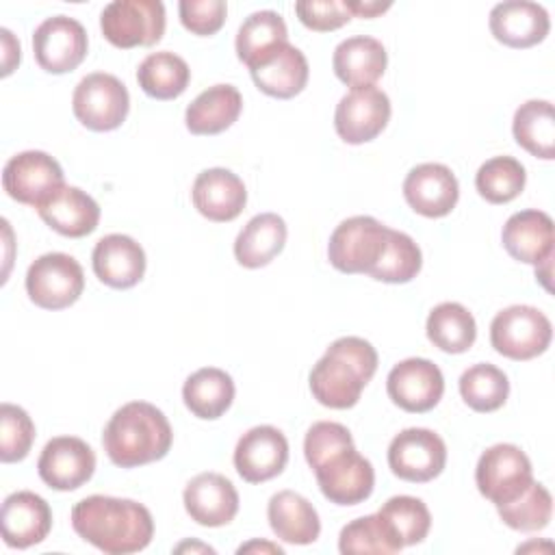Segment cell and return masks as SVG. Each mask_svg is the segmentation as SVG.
I'll return each instance as SVG.
<instances>
[{"instance_id":"6da1fadb","label":"cell","mask_w":555,"mask_h":555,"mask_svg":"<svg viewBox=\"0 0 555 555\" xmlns=\"http://www.w3.org/2000/svg\"><path fill=\"white\" fill-rule=\"evenodd\" d=\"M72 527L106 555L139 553L154 538V520L145 505L104 494L78 501L72 509Z\"/></svg>"},{"instance_id":"7a4b0ae2","label":"cell","mask_w":555,"mask_h":555,"mask_svg":"<svg viewBox=\"0 0 555 555\" xmlns=\"http://www.w3.org/2000/svg\"><path fill=\"white\" fill-rule=\"evenodd\" d=\"M173 442L167 416L147 401H130L108 418L102 447L119 468H137L163 460Z\"/></svg>"},{"instance_id":"3957f363","label":"cell","mask_w":555,"mask_h":555,"mask_svg":"<svg viewBox=\"0 0 555 555\" xmlns=\"http://www.w3.org/2000/svg\"><path fill=\"white\" fill-rule=\"evenodd\" d=\"M377 371L375 347L360 336L334 340L310 371L312 397L332 410H347L360 401L364 386Z\"/></svg>"},{"instance_id":"277c9868","label":"cell","mask_w":555,"mask_h":555,"mask_svg":"<svg viewBox=\"0 0 555 555\" xmlns=\"http://www.w3.org/2000/svg\"><path fill=\"white\" fill-rule=\"evenodd\" d=\"M553 338V325L544 312L533 306H509L490 323V343L496 353L522 362L544 353Z\"/></svg>"},{"instance_id":"5b68a950","label":"cell","mask_w":555,"mask_h":555,"mask_svg":"<svg viewBox=\"0 0 555 555\" xmlns=\"http://www.w3.org/2000/svg\"><path fill=\"white\" fill-rule=\"evenodd\" d=\"M388 230L390 228L369 215H356L340 221L327 243L330 264L340 273L369 275L386 247Z\"/></svg>"},{"instance_id":"8992f818","label":"cell","mask_w":555,"mask_h":555,"mask_svg":"<svg viewBox=\"0 0 555 555\" xmlns=\"http://www.w3.org/2000/svg\"><path fill=\"white\" fill-rule=\"evenodd\" d=\"M104 39L121 50L154 46L165 33V4L160 0H113L102 9Z\"/></svg>"},{"instance_id":"52a82bcc","label":"cell","mask_w":555,"mask_h":555,"mask_svg":"<svg viewBox=\"0 0 555 555\" xmlns=\"http://www.w3.org/2000/svg\"><path fill=\"white\" fill-rule=\"evenodd\" d=\"M128 108L130 95L126 85L106 72L87 74L72 95V111L76 119L93 132L119 128L128 117Z\"/></svg>"},{"instance_id":"ba28073f","label":"cell","mask_w":555,"mask_h":555,"mask_svg":"<svg viewBox=\"0 0 555 555\" xmlns=\"http://www.w3.org/2000/svg\"><path fill=\"white\" fill-rule=\"evenodd\" d=\"M85 273L76 258L63 251L39 256L26 271V293L43 310H63L78 301Z\"/></svg>"},{"instance_id":"9c48e42d","label":"cell","mask_w":555,"mask_h":555,"mask_svg":"<svg viewBox=\"0 0 555 555\" xmlns=\"http://www.w3.org/2000/svg\"><path fill=\"white\" fill-rule=\"evenodd\" d=\"M312 470L321 494L336 505H358L371 496L375 486L373 464L353 444L332 451Z\"/></svg>"},{"instance_id":"30bf717a","label":"cell","mask_w":555,"mask_h":555,"mask_svg":"<svg viewBox=\"0 0 555 555\" xmlns=\"http://www.w3.org/2000/svg\"><path fill=\"white\" fill-rule=\"evenodd\" d=\"M533 481V468L527 453L507 442L488 447L477 462L475 483L481 496L494 505L516 499Z\"/></svg>"},{"instance_id":"8fae6325","label":"cell","mask_w":555,"mask_h":555,"mask_svg":"<svg viewBox=\"0 0 555 555\" xmlns=\"http://www.w3.org/2000/svg\"><path fill=\"white\" fill-rule=\"evenodd\" d=\"M444 464L447 444L431 429H403L388 444V466L403 481L427 483L444 470Z\"/></svg>"},{"instance_id":"7c38bea8","label":"cell","mask_w":555,"mask_h":555,"mask_svg":"<svg viewBox=\"0 0 555 555\" xmlns=\"http://www.w3.org/2000/svg\"><path fill=\"white\" fill-rule=\"evenodd\" d=\"M2 186L11 199L37 208L65 186L63 169L50 154L26 150L7 160L2 169Z\"/></svg>"},{"instance_id":"4fadbf2b","label":"cell","mask_w":555,"mask_h":555,"mask_svg":"<svg viewBox=\"0 0 555 555\" xmlns=\"http://www.w3.org/2000/svg\"><path fill=\"white\" fill-rule=\"evenodd\" d=\"M87 30L67 15L43 20L33 33L35 61L48 74H67L76 69L87 56Z\"/></svg>"},{"instance_id":"5bb4252c","label":"cell","mask_w":555,"mask_h":555,"mask_svg":"<svg viewBox=\"0 0 555 555\" xmlns=\"http://www.w3.org/2000/svg\"><path fill=\"white\" fill-rule=\"evenodd\" d=\"M390 119V100L375 85L351 89L340 98L334 113V128L345 143L360 145L373 141Z\"/></svg>"},{"instance_id":"9a60e30c","label":"cell","mask_w":555,"mask_h":555,"mask_svg":"<svg viewBox=\"0 0 555 555\" xmlns=\"http://www.w3.org/2000/svg\"><path fill=\"white\" fill-rule=\"evenodd\" d=\"M386 392L405 412L423 414L438 405L444 392L442 371L427 358H408L395 364L386 379Z\"/></svg>"},{"instance_id":"2e32d148","label":"cell","mask_w":555,"mask_h":555,"mask_svg":"<svg viewBox=\"0 0 555 555\" xmlns=\"http://www.w3.org/2000/svg\"><path fill=\"white\" fill-rule=\"evenodd\" d=\"M37 470L41 481L52 490H78L93 477L95 453L76 436H56L46 442L37 460Z\"/></svg>"},{"instance_id":"e0dca14e","label":"cell","mask_w":555,"mask_h":555,"mask_svg":"<svg viewBox=\"0 0 555 555\" xmlns=\"http://www.w3.org/2000/svg\"><path fill=\"white\" fill-rule=\"evenodd\" d=\"M288 462V440L273 425H256L234 447V468L247 483L278 477Z\"/></svg>"},{"instance_id":"ac0fdd59","label":"cell","mask_w":555,"mask_h":555,"mask_svg":"<svg viewBox=\"0 0 555 555\" xmlns=\"http://www.w3.org/2000/svg\"><path fill=\"white\" fill-rule=\"evenodd\" d=\"M403 197L408 206L429 219L449 215L460 197L455 173L440 163H423L410 169L403 180Z\"/></svg>"},{"instance_id":"d6986e66","label":"cell","mask_w":555,"mask_h":555,"mask_svg":"<svg viewBox=\"0 0 555 555\" xmlns=\"http://www.w3.org/2000/svg\"><path fill=\"white\" fill-rule=\"evenodd\" d=\"M2 540L11 548H28L48 538L52 529V509L48 501L30 490L13 492L0 509Z\"/></svg>"},{"instance_id":"ffe728a7","label":"cell","mask_w":555,"mask_h":555,"mask_svg":"<svg viewBox=\"0 0 555 555\" xmlns=\"http://www.w3.org/2000/svg\"><path fill=\"white\" fill-rule=\"evenodd\" d=\"M184 509L202 527H223L238 512V492L234 483L219 473L195 475L182 494Z\"/></svg>"},{"instance_id":"44dd1931","label":"cell","mask_w":555,"mask_h":555,"mask_svg":"<svg viewBox=\"0 0 555 555\" xmlns=\"http://www.w3.org/2000/svg\"><path fill=\"white\" fill-rule=\"evenodd\" d=\"M488 22L492 37L499 43L516 50H525L544 41L551 28L546 9L529 0H507L494 4Z\"/></svg>"},{"instance_id":"7402d4cb","label":"cell","mask_w":555,"mask_h":555,"mask_svg":"<svg viewBox=\"0 0 555 555\" xmlns=\"http://www.w3.org/2000/svg\"><path fill=\"white\" fill-rule=\"evenodd\" d=\"M191 197L197 212L215 223L236 219L247 204V191L243 180L234 171L223 167H212L197 173Z\"/></svg>"},{"instance_id":"603a6c76","label":"cell","mask_w":555,"mask_h":555,"mask_svg":"<svg viewBox=\"0 0 555 555\" xmlns=\"http://www.w3.org/2000/svg\"><path fill=\"white\" fill-rule=\"evenodd\" d=\"M93 273L111 288H132L145 273V251L128 234L102 236L91 254Z\"/></svg>"},{"instance_id":"cb8c5ba5","label":"cell","mask_w":555,"mask_h":555,"mask_svg":"<svg viewBox=\"0 0 555 555\" xmlns=\"http://www.w3.org/2000/svg\"><path fill=\"white\" fill-rule=\"evenodd\" d=\"M505 251L525 264H542L553 258V219L535 208L514 212L501 232Z\"/></svg>"},{"instance_id":"d4e9b609","label":"cell","mask_w":555,"mask_h":555,"mask_svg":"<svg viewBox=\"0 0 555 555\" xmlns=\"http://www.w3.org/2000/svg\"><path fill=\"white\" fill-rule=\"evenodd\" d=\"M249 74L262 93L278 100H288L304 91L310 69L304 52L286 41L256 63Z\"/></svg>"},{"instance_id":"484cf974","label":"cell","mask_w":555,"mask_h":555,"mask_svg":"<svg viewBox=\"0 0 555 555\" xmlns=\"http://www.w3.org/2000/svg\"><path fill=\"white\" fill-rule=\"evenodd\" d=\"M37 212L46 225L69 238L91 234L100 221L98 202L82 189L67 184L39 204Z\"/></svg>"},{"instance_id":"4316f807","label":"cell","mask_w":555,"mask_h":555,"mask_svg":"<svg viewBox=\"0 0 555 555\" xmlns=\"http://www.w3.org/2000/svg\"><path fill=\"white\" fill-rule=\"evenodd\" d=\"M388 65V54L382 41L366 35H356L340 41L332 56L334 74L351 89L375 85Z\"/></svg>"},{"instance_id":"83f0119b","label":"cell","mask_w":555,"mask_h":555,"mask_svg":"<svg viewBox=\"0 0 555 555\" xmlns=\"http://www.w3.org/2000/svg\"><path fill=\"white\" fill-rule=\"evenodd\" d=\"M267 518L273 533L288 544H312L321 533L314 505L293 490H280L269 499Z\"/></svg>"},{"instance_id":"f1b7e54d","label":"cell","mask_w":555,"mask_h":555,"mask_svg":"<svg viewBox=\"0 0 555 555\" xmlns=\"http://www.w3.org/2000/svg\"><path fill=\"white\" fill-rule=\"evenodd\" d=\"M286 223L275 212L251 217L234 241V258L247 269L267 267L286 245Z\"/></svg>"},{"instance_id":"f546056e","label":"cell","mask_w":555,"mask_h":555,"mask_svg":"<svg viewBox=\"0 0 555 555\" xmlns=\"http://www.w3.org/2000/svg\"><path fill=\"white\" fill-rule=\"evenodd\" d=\"M243 111V98L232 85H212L202 91L184 113L189 132L219 134L228 130Z\"/></svg>"},{"instance_id":"4dcf8cb0","label":"cell","mask_w":555,"mask_h":555,"mask_svg":"<svg viewBox=\"0 0 555 555\" xmlns=\"http://www.w3.org/2000/svg\"><path fill=\"white\" fill-rule=\"evenodd\" d=\"M234 382L232 377L217 369L204 366L191 373L182 386L184 405L193 416L204 421H215L228 412L234 401Z\"/></svg>"},{"instance_id":"1f68e13d","label":"cell","mask_w":555,"mask_h":555,"mask_svg":"<svg viewBox=\"0 0 555 555\" xmlns=\"http://www.w3.org/2000/svg\"><path fill=\"white\" fill-rule=\"evenodd\" d=\"M516 143L542 160L555 158V111L548 100H527L514 113Z\"/></svg>"},{"instance_id":"d6a6232c","label":"cell","mask_w":555,"mask_h":555,"mask_svg":"<svg viewBox=\"0 0 555 555\" xmlns=\"http://www.w3.org/2000/svg\"><path fill=\"white\" fill-rule=\"evenodd\" d=\"M427 338L444 353H464L477 338V323L468 308L457 301L438 304L425 323Z\"/></svg>"},{"instance_id":"836d02e7","label":"cell","mask_w":555,"mask_h":555,"mask_svg":"<svg viewBox=\"0 0 555 555\" xmlns=\"http://www.w3.org/2000/svg\"><path fill=\"white\" fill-rule=\"evenodd\" d=\"M189 80L191 69L186 61L169 50L147 54L137 69L139 87L154 100H173L182 95L189 87Z\"/></svg>"},{"instance_id":"e575fe53","label":"cell","mask_w":555,"mask_h":555,"mask_svg":"<svg viewBox=\"0 0 555 555\" xmlns=\"http://www.w3.org/2000/svg\"><path fill=\"white\" fill-rule=\"evenodd\" d=\"M288 41L286 22L275 11H256L238 28L236 35V56L249 69L271 54L280 43Z\"/></svg>"},{"instance_id":"d590c367","label":"cell","mask_w":555,"mask_h":555,"mask_svg":"<svg viewBox=\"0 0 555 555\" xmlns=\"http://www.w3.org/2000/svg\"><path fill=\"white\" fill-rule=\"evenodd\" d=\"M377 516L386 527L388 535L392 538V542L399 546V551L403 546L421 544L431 527V514L427 505L421 499L408 494L390 496L379 507Z\"/></svg>"},{"instance_id":"8d00e7d4","label":"cell","mask_w":555,"mask_h":555,"mask_svg":"<svg viewBox=\"0 0 555 555\" xmlns=\"http://www.w3.org/2000/svg\"><path fill=\"white\" fill-rule=\"evenodd\" d=\"M460 395L470 410L494 412L507 401L509 382L499 366L479 362L460 375Z\"/></svg>"},{"instance_id":"74e56055","label":"cell","mask_w":555,"mask_h":555,"mask_svg":"<svg viewBox=\"0 0 555 555\" xmlns=\"http://www.w3.org/2000/svg\"><path fill=\"white\" fill-rule=\"evenodd\" d=\"M421 267H423V254H421V247L414 243V238L405 232L390 228L386 247L369 275L386 284H405L418 275Z\"/></svg>"},{"instance_id":"f35d334b","label":"cell","mask_w":555,"mask_h":555,"mask_svg":"<svg viewBox=\"0 0 555 555\" xmlns=\"http://www.w3.org/2000/svg\"><path fill=\"white\" fill-rule=\"evenodd\" d=\"M527 182L525 167L514 156H492L475 176L479 195L490 204H507L516 199Z\"/></svg>"},{"instance_id":"ab89813d","label":"cell","mask_w":555,"mask_h":555,"mask_svg":"<svg viewBox=\"0 0 555 555\" xmlns=\"http://www.w3.org/2000/svg\"><path fill=\"white\" fill-rule=\"evenodd\" d=\"M496 512L509 529L540 531L551 522L553 496L542 483L531 481L529 488L522 490L516 499L496 505Z\"/></svg>"},{"instance_id":"60d3db41","label":"cell","mask_w":555,"mask_h":555,"mask_svg":"<svg viewBox=\"0 0 555 555\" xmlns=\"http://www.w3.org/2000/svg\"><path fill=\"white\" fill-rule=\"evenodd\" d=\"M338 551L343 555H351V553L390 555V553H399V546L388 535V531L382 525L379 516L377 514H369V516L351 520L349 525H345L340 529Z\"/></svg>"},{"instance_id":"b9f144b4","label":"cell","mask_w":555,"mask_h":555,"mask_svg":"<svg viewBox=\"0 0 555 555\" xmlns=\"http://www.w3.org/2000/svg\"><path fill=\"white\" fill-rule=\"evenodd\" d=\"M35 442V423L28 412L13 403L0 405V460L22 462Z\"/></svg>"},{"instance_id":"7bdbcfd3","label":"cell","mask_w":555,"mask_h":555,"mask_svg":"<svg viewBox=\"0 0 555 555\" xmlns=\"http://www.w3.org/2000/svg\"><path fill=\"white\" fill-rule=\"evenodd\" d=\"M299 22L317 33H327L345 26L353 15L345 0H301L295 4Z\"/></svg>"},{"instance_id":"ee69618b","label":"cell","mask_w":555,"mask_h":555,"mask_svg":"<svg viewBox=\"0 0 555 555\" xmlns=\"http://www.w3.org/2000/svg\"><path fill=\"white\" fill-rule=\"evenodd\" d=\"M178 13L186 30L199 37H208L223 26L228 7L223 0H180Z\"/></svg>"},{"instance_id":"f6af8a7d","label":"cell","mask_w":555,"mask_h":555,"mask_svg":"<svg viewBox=\"0 0 555 555\" xmlns=\"http://www.w3.org/2000/svg\"><path fill=\"white\" fill-rule=\"evenodd\" d=\"M349 444H353V438L345 425L334 423V421H319L306 431L304 455L312 468L332 451H336L340 447H349Z\"/></svg>"},{"instance_id":"bcb514c9","label":"cell","mask_w":555,"mask_h":555,"mask_svg":"<svg viewBox=\"0 0 555 555\" xmlns=\"http://www.w3.org/2000/svg\"><path fill=\"white\" fill-rule=\"evenodd\" d=\"M0 39H2V76H9L22 56L20 41L13 37L9 28H0Z\"/></svg>"},{"instance_id":"7dc6e473","label":"cell","mask_w":555,"mask_h":555,"mask_svg":"<svg viewBox=\"0 0 555 555\" xmlns=\"http://www.w3.org/2000/svg\"><path fill=\"white\" fill-rule=\"evenodd\" d=\"M345 2L349 7L351 15H358V17H375V15H379V13L390 9V2H371V0H366V2H362V0H345Z\"/></svg>"},{"instance_id":"c3c4849f","label":"cell","mask_w":555,"mask_h":555,"mask_svg":"<svg viewBox=\"0 0 555 555\" xmlns=\"http://www.w3.org/2000/svg\"><path fill=\"white\" fill-rule=\"evenodd\" d=\"M251 551H269V553H278V555H284V551L275 544H269V542H249V544H243L238 548V553H251Z\"/></svg>"},{"instance_id":"681fc988","label":"cell","mask_w":555,"mask_h":555,"mask_svg":"<svg viewBox=\"0 0 555 555\" xmlns=\"http://www.w3.org/2000/svg\"><path fill=\"white\" fill-rule=\"evenodd\" d=\"M184 548H202V551H208V553H215L210 546H204V544H189V542H184V544H180V546H176V551L178 553H182Z\"/></svg>"}]
</instances>
